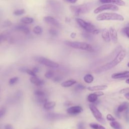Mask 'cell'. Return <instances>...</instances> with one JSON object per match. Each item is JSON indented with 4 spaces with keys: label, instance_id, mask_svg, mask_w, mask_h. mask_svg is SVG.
<instances>
[{
    "label": "cell",
    "instance_id": "obj_1",
    "mask_svg": "<svg viewBox=\"0 0 129 129\" xmlns=\"http://www.w3.org/2000/svg\"><path fill=\"white\" fill-rule=\"evenodd\" d=\"M125 55H126V52L125 50H120L112 61H111L108 63H106L105 64H104L102 66L99 67L95 70V72L100 73L104 71H106L108 70H110L114 68V67H115L116 66H117L118 64H119L120 62L122 61V60L123 59V58L125 56Z\"/></svg>",
    "mask_w": 129,
    "mask_h": 129
},
{
    "label": "cell",
    "instance_id": "obj_2",
    "mask_svg": "<svg viewBox=\"0 0 129 129\" xmlns=\"http://www.w3.org/2000/svg\"><path fill=\"white\" fill-rule=\"evenodd\" d=\"M98 21H123L124 18L121 15L115 13H103L99 14L96 17Z\"/></svg>",
    "mask_w": 129,
    "mask_h": 129
},
{
    "label": "cell",
    "instance_id": "obj_3",
    "mask_svg": "<svg viewBox=\"0 0 129 129\" xmlns=\"http://www.w3.org/2000/svg\"><path fill=\"white\" fill-rule=\"evenodd\" d=\"M64 43L67 45L74 48L82 49L90 52L93 51V48L92 46L90 44L85 42L66 41L64 42Z\"/></svg>",
    "mask_w": 129,
    "mask_h": 129
},
{
    "label": "cell",
    "instance_id": "obj_4",
    "mask_svg": "<svg viewBox=\"0 0 129 129\" xmlns=\"http://www.w3.org/2000/svg\"><path fill=\"white\" fill-rule=\"evenodd\" d=\"M90 9V5L88 4H83L79 6H71L70 7L71 11L76 16H79L87 13L89 11Z\"/></svg>",
    "mask_w": 129,
    "mask_h": 129
},
{
    "label": "cell",
    "instance_id": "obj_5",
    "mask_svg": "<svg viewBox=\"0 0 129 129\" xmlns=\"http://www.w3.org/2000/svg\"><path fill=\"white\" fill-rule=\"evenodd\" d=\"M34 59L40 64H43L45 66H47L51 68H57L59 66L58 63L55 62L51 60H50L47 58L42 56H35L34 57Z\"/></svg>",
    "mask_w": 129,
    "mask_h": 129
},
{
    "label": "cell",
    "instance_id": "obj_6",
    "mask_svg": "<svg viewBox=\"0 0 129 129\" xmlns=\"http://www.w3.org/2000/svg\"><path fill=\"white\" fill-rule=\"evenodd\" d=\"M76 20L80 26L87 32L93 33V32L96 29L95 26L91 23L87 22L80 18H76Z\"/></svg>",
    "mask_w": 129,
    "mask_h": 129
},
{
    "label": "cell",
    "instance_id": "obj_7",
    "mask_svg": "<svg viewBox=\"0 0 129 129\" xmlns=\"http://www.w3.org/2000/svg\"><path fill=\"white\" fill-rule=\"evenodd\" d=\"M118 9L119 8L116 5H115L113 4H104L96 8L94 10V13L95 14H97L106 10H111V11H118Z\"/></svg>",
    "mask_w": 129,
    "mask_h": 129
},
{
    "label": "cell",
    "instance_id": "obj_8",
    "mask_svg": "<svg viewBox=\"0 0 129 129\" xmlns=\"http://www.w3.org/2000/svg\"><path fill=\"white\" fill-rule=\"evenodd\" d=\"M89 108L95 119L100 122H104V119L102 113L100 112L98 109L94 105L90 104Z\"/></svg>",
    "mask_w": 129,
    "mask_h": 129
},
{
    "label": "cell",
    "instance_id": "obj_9",
    "mask_svg": "<svg viewBox=\"0 0 129 129\" xmlns=\"http://www.w3.org/2000/svg\"><path fill=\"white\" fill-rule=\"evenodd\" d=\"M83 111V108L80 106H74L68 108L67 111L68 114L71 115L78 114Z\"/></svg>",
    "mask_w": 129,
    "mask_h": 129
},
{
    "label": "cell",
    "instance_id": "obj_10",
    "mask_svg": "<svg viewBox=\"0 0 129 129\" xmlns=\"http://www.w3.org/2000/svg\"><path fill=\"white\" fill-rule=\"evenodd\" d=\"M44 21L49 24H51L52 25H53L57 27H60V24L58 23V22L54 18L50 17V16H47L44 18Z\"/></svg>",
    "mask_w": 129,
    "mask_h": 129
},
{
    "label": "cell",
    "instance_id": "obj_11",
    "mask_svg": "<svg viewBox=\"0 0 129 129\" xmlns=\"http://www.w3.org/2000/svg\"><path fill=\"white\" fill-rule=\"evenodd\" d=\"M99 2L102 4H111L120 6L125 5V3L122 0H99Z\"/></svg>",
    "mask_w": 129,
    "mask_h": 129
},
{
    "label": "cell",
    "instance_id": "obj_12",
    "mask_svg": "<svg viewBox=\"0 0 129 129\" xmlns=\"http://www.w3.org/2000/svg\"><path fill=\"white\" fill-rule=\"evenodd\" d=\"M111 78L114 79L129 78V71H124L121 73L113 74L111 75Z\"/></svg>",
    "mask_w": 129,
    "mask_h": 129
},
{
    "label": "cell",
    "instance_id": "obj_13",
    "mask_svg": "<svg viewBox=\"0 0 129 129\" xmlns=\"http://www.w3.org/2000/svg\"><path fill=\"white\" fill-rule=\"evenodd\" d=\"M109 32L110 38L112 40V41L114 43L117 42V33L116 30L114 28L111 27L109 28Z\"/></svg>",
    "mask_w": 129,
    "mask_h": 129
},
{
    "label": "cell",
    "instance_id": "obj_14",
    "mask_svg": "<svg viewBox=\"0 0 129 129\" xmlns=\"http://www.w3.org/2000/svg\"><path fill=\"white\" fill-rule=\"evenodd\" d=\"M101 36L103 39L107 42H109L111 40L109 30L107 28H104L101 31Z\"/></svg>",
    "mask_w": 129,
    "mask_h": 129
},
{
    "label": "cell",
    "instance_id": "obj_15",
    "mask_svg": "<svg viewBox=\"0 0 129 129\" xmlns=\"http://www.w3.org/2000/svg\"><path fill=\"white\" fill-rule=\"evenodd\" d=\"M107 88V86L105 85H96L91 87H88L87 89L90 91H101L104 90Z\"/></svg>",
    "mask_w": 129,
    "mask_h": 129
},
{
    "label": "cell",
    "instance_id": "obj_16",
    "mask_svg": "<svg viewBox=\"0 0 129 129\" xmlns=\"http://www.w3.org/2000/svg\"><path fill=\"white\" fill-rule=\"evenodd\" d=\"M30 81L33 84H34L35 85H36L37 86H41L44 83V82L43 80H40L39 78H37L36 76L30 77Z\"/></svg>",
    "mask_w": 129,
    "mask_h": 129
},
{
    "label": "cell",
    "instance_id": "obj_17",
    "mask_svg": "<svg viewBox=\"0 0 129 129\" xmlns=\"http://www.w3.org/2000/svg\"><path fill=\"white\" fill-rule=\"evenodd\" d=\"M128 108H129V103L127 102H124L118 106L117 109V111L119 113L124 110H126Z\"/></svg>",
    "mask_w": 129,
    "mask_h": 129
},
{
    "label": "cell",
    "instance_id": "obj_18",
    "mask_svg": "<svg viewBox=\"0 0 129 129\" xmlns=\"http://www.w3.org/2000/svg\"><path fill=\"white\" fill-rule=\"evenodd\" d=\"M76 83H77V81L76 80L71 79V80H69L68 81L62 82L61 84V85L63 87H69L73 86Z\"/></svg>",
    "mask_w": 129,
    "mask_h": 129
},
{
    "label": "cell",
    "instance_id": "obj_19",
    "mask_svg": "<svg viewBox=\"0 0 129 129\" xmlns=\"http://www.w3.org/2000/svg\"><path fill=\"white\" fill-rule=\"evenodd\" d=\"M15 29L17 30L23 32L25 34H28L29 33V32H30L29 29L27 27L25 26V25H18V26H17L16 27Z\"/></svg>",
    "mask_w": 129,
    "mask_h": 129
},
{
    "label": "cell",
    "instance_id": "obj_20",
    "mask_svg": "<svg viewBox=\"0 0 129 129\" xmlns=\"http://www.w3.org/2000/svg\"><path fill=\"white\" fill-rule=\"evenodd\" d=\"M48 3L49 5L54 10H58L60 8V5L59 4V3L56 1H49Z\"/></svg>",
    "mask_w": 129,
    "mask_h": 129
},
{
    "label": "cell",
    "instance_id": "obj_21",
    "mask_svg": "<svg viewBox=\"0 0 129 129\" xmlns=\"http://www.w3.org/2000/svg\"><path fill=\"white\" fill-rule=\"evenodd\" d=\"M94 80V77L91 74H87L84 77V81L88 84L92 83Z\"/></svg>",
    "mask_w": 129,
    "mask_h": 129
},
{
    "label": "cell",
    "instance_id": "obj_22",
    "mask_svg": "<svg viewBox=\"0 0 129 129\" xmlns=\"http://www.w3.org/2000/svg\"><path fill=\"white\" fill-rule=\"evenodd\" d=\"M97 98H98V96L94 93L90 94L88 96L87 100L89 102L93 103V102H95L97 100Z\"/></svg>",
    "mask_w": 129,
    "mask_h": 129
},
{
    "label": "cell",
    "instance_id": "obj_23",
    "mask_svg": "<svg viewBox=\"0 0 129 129\" xmlns=\"http://www.w3.org/2000/svg\"><path fill=\"white\" fill-rule=\"evenodd\" d=\"M55 106V102H53V101H50V102L47 101L43 105L44 108L46 109H51V108L54 107Z\"/></svg>",
    "mask_w": 129,
    "mask_h": 129
},
{
    "label": "cell",
    "instance_id": "obj_24",
    "mask_svg": "<svg viewBox=\"0 0 129 129\" xmlns=\"http://www.w3.org/2000/svg\"><path fill=\"white\" fill-rule=\"evenodd\" d=\"M21 21L24 24H31L33 22V19L30 17H24L21 19Z\"/></svg>",
    "mask_w": 129,
    "mask_h": 129
},
{
    "label": "cell",
    "instance_id": "obj_25",
    "mask_svg": "<svg viewBox=\"0 0 129 129\" xmlns=\"http://www.w3.org/2000/svg\"><path fill=\"white\" fill-rule=\"evenodd\" d=\"M89 126L93 129H105V127L103 125L95 123H91L89 124Z\"/></svg>",
    "mask_w": 129,
    "mask_h": 129
},
{
    "label": "cell",
    "instance_id": "obj_26",
    "mask_svg": "<svg viewBox=\"0 0 129 129\" xmlns=\"http://www.w3.org/2000/svg\"><path fill=\"white\" fill-rule=\"evenodd\" d=\"M110 126L114 129H121V124L117 121H112L110 123Z\"/></svg>",
    "mask_w": 129,
    "mask_h": 129
},
{
    "label": "cell",
    "instance_id": "obj_27",
    "mask_svg": "<svg viewBox=\"0 0 129 129\" xmlns=\"http://www.w3.org/2000/svg\"><path fill=\"white\" fill-rule=\"evenodd\" d=\"M34 94L37 96V97H43L45 96V93L41 90H35L34 92Z\"/></svg>",
    "mask_w": 129,
    "mask_h": 129
},
{
    "label": "cell",
    "instance_id": "obj_28",
    "mask_svg": "<svg viewBox=\"0 0 129 129\" xmlns=\"http://www.w3.org/2000/svg\"><path fill=\"white\" fill-rule=\"evenodd\" d=\"M59 116H61V115L59 114H54V113H49V114H48L47 115V117L50 119H57L58 118H59Z\"/></svg>",
    "mask_w": 129,
    "mask_h": 129
},
{
    "label": "cell",
    "instance_id": "obj_29",
    "mask_svg": "<svg viewBox=\"0 0 129 129\" xmlns=\"http://www.w3.org/2000/svg\"><path fill=\"white\" fill-rule=\"evenodd\" d=\"M33 31L34 33H35L36 34H40L42 32V28L40 26H36L33 28Z\"/></svg>",
    "mask_w": 129,
    "mask_h": 129
},
{
    "label": "cell",
    "instance_id": "obj_30",
    "mask_svg": "<svg viewBox=\"0 0 129 129\" xmlns=\"http://www.w3.org/2000/svg\"><path fill=\"white\" fill-rule=\"evenodd\" d=\"M53 75H54V73L52 71H48L45 73L44 76L45 78L47 79H50L53 76Z\"/></svg>",
    "mask_w": 129,
    "mask_h": 129
},
{
    "label": "cell",
    "instance_id": "obj_31",
    "mask_svg": "<svg viewBox=\"0 0 129 129\" xmlns=\"http://www.w3.org/2000/svg\"><path fill=\"white\" fill-rule=\"evenodd\" d=\"M24 13H25V10L24 9L18 10H16V11H14V13H13V14L15 15H16V16L21 15H23Z\"/></svg>",
    "mask_w": 129,
    "mask_h": 129
},
{
    "label": "cell",
    "instance_id": "obj_32",
    "mask_svg": "<svg viewBox=\"0 0 129 129\" xmlns=\"http://www.w3.org/2000/svg\"><path fill=\"white\" fill-rule=\"evenodd\" d=\"M18 78L17 77H13L12 78H11L9 80V84L10 85H14L18 81Z\"/></svg>",
    "mask_w": 129,
    "mask_h": 129
},
{
    "label": "cell",
    "instance_id": "obj_33",
    "mask_svg": "<svg viewBox=\"0 0 129 129\" xmlns=\"http://www.w3.org/2000/svg\"><path fill=\"white\" fill-rule=\"evenodd\" d=\"M123 33H124L128 38H129V27H126L123 28L121 30Z\"/></svg>",
    "mask_w": 129,
    "mask_h": 129
},
{
    "label": "cell",
    "instance_id": "obj_34",
    "mask_svg": "<svg viewBox=\"0 0 129 129\" xmlns=\"http://www.w3.org/2000/svg\"><path fill=\"white\" fill-rule=\"evenodd\" d=\"M49 33L52 35V36H57L58 35V32L57 31L54 29V28H51L49 30Z\"/></svg>",
    "mask_w": 129,
    "mask_h": 129
},
{
    "label": "cell",
    "instance_id": "obj_35",
    "mask_svg": "<svg viewBox=\"0 0 129 129\" xmlns=\"http://www.w3.org/2000/svg\"><path fill=\"white\" fill-rule=\"evenodd\" d=\"M6 109L5 107H0V118L2 117L6 113Z\"/></svg>",
    "mask_w": 129,
    "mask_h": 129
},
{
    "label": "cell",
    "instance_id": "obj_36",
    "mask_svg": "<svg viewBox=\"0 0 129 129\" xmlns=\"http://www.w3.org/2000/svg\"><path fill=\"white\" fill-rule=\"evenodd\" d=\"M26 72L29 75H30L31 77H34L36 76V75L35 73H34L32 70H30L29 69H27L26 71Z\"/></svg>",
    "mask_w": 129,
    "mask_h": 129
},
{
    "label": "cell",
    "instance_id": "obj_37",
    "mask_svg": "<svg viewBox=\"0 0 129 129\" xmlns=\"http://www.w3.org/2000/svg\"><path fill=\"white\" fill-rule=\"evenodd\" d=\"M106 119H107V120L110 121H112L115 120V118H114V117L111 114H108L106 115Z\"/></svg>",
    "mask_w": 129,
    "mask_h": 129
},
{
    "label": "cell",
    "instance_id": "obj_38",
    "mask_svg": "<svg viewBox=\"0 0 129 129\" xmlns=\"http://www.w3.org/2000/svg\"><path fill=\"white\" fill-rule=\"evenodd\" d=\"M119 93L121 94H125V93H129V87L123 88L120 90L119 91Z\"/></svg>",
    "mask_w": 129,
    "mask_h": 129
},
{
    "label": "cell",
    "instance_id": "obj_39",
    "mask_svg": "<svg viewBox=\"0 0 129 129\" xmlns=\"http://www.w3.org/2000/svg\"><path fill=\"white\" fill-rule=\"evenodd\" d=\"M85 88V87L81 84H78L75 87V89L77 90H82L84 89Z\"/></svg>",
    "mask_w": 129,
    "mask_h": 129
},
{
    "label": "cell",
    "instance_id": "obj_40",
    "mask_svg": "<svg viewBox=\"0 0 129 129\" xmlns=\"http://www.w3.org/2000/svg\"><path fill=\"white\" fill-rule=\"evenodd\" d=\"M77 128H78V129H85L84 124L82 122L78 123V124L77 125Z\"/></svg>",
    "mask_w": 129,
    "mask_h": 129
},
{
    "label": "cell",
    "instance_id": "obj_41",
    "mask_svg": "<svg viewBox=\"0 0 129 129\" xmlns=\"http://www.w3.org/2000/svg\"><path fill=\"white\" fill-rule=\"evenodd\" d=\"M98 97V96H103V95H104V93L103 92H102V91H97V92H95L94 93Z\"/></svg>",
    "mask_w": 129,
    "mask_h": 129
},
{
    "label": "cell",
    "instance_id": "obj_42",
    "mask_svg": "<svg viewBox=\"0 0 129 129\" xmlns=\"http://www.w3.org/2000/svg\"><path fill=\"white\" fill-rule=\"evenodd\" d=\"M5 129H13V126L11 124H7V125H5Z\"/></svg>",
    "mask_w": 129,
    "mask_h": 129
},
{
    "label": "cell",
    "instance_id": "obj_43",
    "mask_svg": "<svg viewBox=\"0 0 129 129\" xmlns=\"http://www.w3.org/2000/svg\"><path fill=\"white\" fill-rule=\"evenodd\" d=\"M11 25V22L10 21H6V22L4 23V26L7 27V26H10V25Z\"/></svg>",
    "mask_w": 129,
    "mask_h": 129
},
{
    "label": "cell",
    "instance_id": "obj_44",
    "mask_svg": "<svg viewBox=\"0 0 129 129\" xmlns=\"http://www.w3.org/2000/svg\"><path fill=\"white\" fill-rule=\"evenodd\" d=\"M32 71H33L34 73H38V72H39V68H38V67H34V68L33 69Z\"/></svg>",
    "mask_w": 129,
    "mask_h": 129
},
{
    "label": "cell",
    "instance_id": "obj_45",
    "mask_svg": "<svg viewBox=\"0 0 129 129\" xmlns=\"http://www.w3.org/2000/svg\"><path fill=\"white\" fill-rule=\"evenodd\" d=\"M5 36L4 35V34L0 35V43H1V42H2V41L5 38Z\"/></svg>",
    "mask_w": 129,
    "mask_h": 129
},
{
    "label": "cell",
    "instance_id": "obj_46",
    "mask_svg": "<svg viewBox=\"0 0 129 129\" xmlns=\"http://www.w3.org/2000/svg\"><path fill=\"white\" fill-rule=\"evenodd\" d=\"M66 1L69 2V3H72V4H74L77 1V0H66Z\"/></svg>",
    "mask_w": 129,
    "mask_h": 129
},
{
    "label": "cell",
    "instance_id": "obj_47",
    "mask_svg": "<svg viewBox=\"0 0 129 129\" xmlns=\"http://www.w3.org/2000/svg\"><path fill=\"white\" fill-rule=\"evenodd\" d=\"M60 80H61V79H60V78L59 77H56L54 78V81H55L56 82H59V81H60Z\"/></svg>",
    "mask_w": 129,
    "mask_h": 129
},
{
    "label": "cell",
    "instance_id": "obj_48",
    "mask_svg": "<svg viewBox=\"0 0 129 129\" xmlns=\"http://www.w3.org/2000/svg\"><path fill=\"white\" fill-rule=\"evenodd\" d=\"M124 97L126 99H127V100H129V93H125L124 94Z\"/></svg>",
    "mask_w": 129,
    "mask_h": 129
},
{
    "label": "cell",
    "instance_id": "obj_49",
    "mask_svg": "<svg viewBox=\"0 0 129 129\" xmlns=\"http://www.w3.org/2000/svg\"><path fill=\"white\" fill-rule=\"evenodd\" d=\"M75 35H76V34L74 33H72L71 34V37H72V38H74V37H75Z\"/></svg>",
    "mask_w": 129,
    "mask_h": 129
},
{
    "label": "cell",
    "instance_id": "obj_50",
    "mask_svg": "<svg viewBox=\"0 0 129 129\" xmlns=\"http://www.w3.org/2000/svg\"><path fill=\"white\" fill-rule=\"evenodd\" d=\"M125 83H126V84H129V78H128V79H126V80H125Z\"/></svg>",
    "mask_w": 129,
    "mask_h": 129
},
{
    "label": "cell",
    "instance_id": "obj_51",
    "mask_svg": "<svg viewBox=\"0 0 129 129\" xmlns=\"http://www.w3.org/2000/svg\"><path fill=\"white\" fill-rule=\"evenodd\" d=\"M127 67L129 68V62L127 63Z\"/></svg>",
    "mask_w": 129,
    "mask_h": 129
},
{
    "label": "cell",
    "instance_id": "obj_52",
    "mask_svg": "<svg viewBox=\"0 0 129 129\" xmlns=\"http://www.w3.org/2000/svg\"><path fill=\"white\" fill-rule=\"evenodd\" d=\"M0 91H1V88H0Z\"/></svg>",
    "mask_w": 129,
    "mask_h": 129
}]
</instances>
